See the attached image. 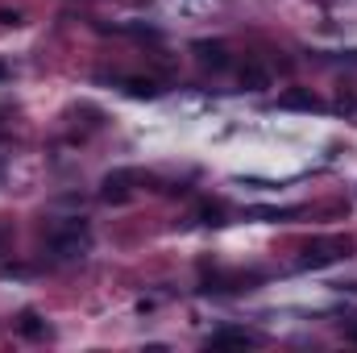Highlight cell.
Segmentation results:
<instances>
[{
  "mask_svg": "<svg viewBox=\"0 0 357 353\" xmlns=\"http://www.w3.org/2000/svg\"><path fill=\"white\" fill-rule=\"evenodd\" d=\"M349 254H354V237H316L312 246H303L299 266H333Z\"/></svg>",
  "mask_w": 357,
  "mask_h": 353,
  "instance_id": "obj_2",
  "label": "cell"
},
{
  "mask_svg": "<svg viewBox=\"0 0 357 353\" xmlns=\"http://www.w3.org/2000/svg\"><path fill=\"white\" fill-rule=\"evenodd\" d=\"M121 88L129 91V96H142V100H154V96H162V84H158V80H137V75L121 80Z\"/></svg>",
  "mask_w": 357,
  "mask_h": 353,
  "instance_id": "obj_9",
  "label": "cell"
},
{
  "mask_svg": "<svg viewBox=\"0 0 357 353\" xmlns=\"http://www.w3.org/2000/svg\"><path fill=\"white\" fill-rule=\"evenodd\" d=\"M278 108H299V112H320L324 104H320V96L307 88H291L278 96Z\"/></svg>",
  "mask_w": 357,
  "mask_h": 353,
  "instance_id": "obj_6",
  "label": "cell"
},
{
  "mask_svg": "<svg viewBox=\"0 0 357 353\" xmlns=\"http://www.w3.org/2000/svg\"><path fill=\"white\" fill-rule=\"evenodd\" d=\"M46 250H50V258H59V262H75V258H84L91 250V229L84 220H67V225H59V229L50 233Z\"/></svg>",
  "mask_w": 357,
  "mask_h": 353,
  "instance_id": "obj_1",
  "label": "cell"
},
{
  "mask_svg": "<svg viewBox=\"0 0 357 353\" xmlns=\"http://www.w3.org/2000/svg\"><path fill=\"white\" fill-rule=\"evenodd\" d=\"M133 183H142L137 171H112V175H104V183H100V195L108 204H125L133 195Z\"/></svg>",
  "mask_w": 357,
  "mask_h": 353,
  "instance_id": "obj_3",
  "label": "cell"
},
{
  "mask_svg": "<svg viewBox=\"0 0 357 353\" xmlns=\"http://www.w3.org/2000/svg\"><path fill=\"white\" fill-rule=\"evenodd\" d=\"M0 80H8V67H4V63H0Z\"/></svg>",
  "mask_w": 357,
  "mask_h": 353,
  "instance_id": "obj_13",
  "label": "cell"
},
{
  "mask_svg": "<svg viewBox=\"0 0 357 353\" xmlns=\"http://www.w3.org/2000/svg\"><path fill=\"white\" fill-rule=\"evenodd\" d=\"M333 112H337V117H345L349 125H357V88H341V91H337Z\"/></svg>",
  "mask_w": 357,
  "mask_h": 353,
  "instance_id": "obj_8",
  "label": "cell"
},
{
  "mask_svg": "<svg viewBox=\"0 0 357 353\" xmlns=\"http://www.w3.org/2000/svg\"><path fill=\"white\" fill-rule=\"evenodd\" d=\"M345 337H349V341L357 345V324H349V329H345Z\"/></svg>",
  "mask_w": 357,
  "mask_h": 353,
  "instance_id": "obj_12",
  "label": "cell"
},
{
  "mask_svg": "<svg viewBox=\"0 0 357 353\" xmlns=\"http://www.w3.org/2000/svg\"><path fill=\"white\" fill-rule=\"evenodd\" d=\"M245 345H262V337L245 329H220L208 337V350H245Z\"/></svg>",
  "mask_w": 357,
  "mask_h": 353,
  "instance_id": "obj_5",
  "label": "cell"
},
{
  "mask_svg": "<svg viewBox=\"0 0 357 353\" xmlns=\"http://www.w3.org/2000/svg\"><path fill=\"white\" fill-rule=\"evenodd\" d=\"M21 329H25L29 337H42V333H46V329L38 324V316H33V312H25V316H21Z\"/></svg>",
  "mask_w": 357,
  "mask_h": 353,
  "instance_id": "obj_11",
  "label": "cell"
},
{
  "mask_svg": "<svg viewBox=\"0 0 357 353\" xmlns=\"http://www.w3.org/2000/svg\"><path fill=\"white\" fill-rule=\"evenodd\" d=\"M191 50H195L199 67H208V71H229V67H233V54H229L225 42H195Z\"/></svg>",
  "mask_w": 357,
  "mask_h": 353,
  "instance_id": "obj_4",
  "label": "cell"
},
{
  "mask_svg": "<svg viewBox=\"0 0 357 353\" xmlns=\"http://www.w3.org/2000/svg\"><path fill=\"white\" fill-rule=\"evenodd\" d=\"M195 216H199L204 225H225V204H216V200H204V204L195 208Z\"/></svg>",
  "mask_w": 357,
  "mask_h": 353,
  "instance_id": "obj_10",
  "label": "cell"
},
{
  "mask_svg": "<svg viewBox=\"0 0 357 353\" xmlns=\"http://www.w3.org/2000/svg\"><path fill=\"white\" fill-rule=\"evenodd\" d=\"M237 80H241V88H245V91H262V88H270V67L250 59V63L237 71Z\"/></svg>",
  "mask_w": 357,
  "mask_h": 353,
  "instance_id": "obj_7",
  "label": "cell"
}]
</instances>
